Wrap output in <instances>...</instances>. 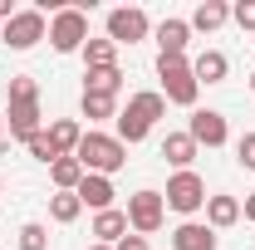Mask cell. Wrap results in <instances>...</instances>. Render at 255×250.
I'll return each mask as SVG.
<instances>
[{
	"label": "cell",
	"mask_w": 255,
	"mask_h": 250,
	"mask_svg": "<svg viewBox=\"0 0 255 250\" xmlns=\"http://www.w3.org/2000/svg\"><path fill=\"white\" fill-rule=\"evenodd\" d=\"M0 191H5V177H0Z\"/></svg>",
	"instance_id": "obj_36"
},
{
	"label": "cell",
	"mask_w": 255,
	"mask_h": 250,
	"mask_svg": "<svg viewBox=\"0 0 255 250\" xmlns=\"http://www.w3.org/2000/svg\"><path fill=\"white\" fill-rule=\"evenodd\" d=\"M84 206H94V216L98 211H113V177H94V172H84V182H79V191H74Z\"/></svg>",
	"instance_id": "obj_11"
},
{
	"label": "cell",
	"mask_w": 255,
	"mask_h": 250,
	"mask_svg": "<svg viewBox=\"0 0 255 250\" xmlns=\"http://www.w3.org/2000/svg\"><path fill=\"white\" fill-rule=\"evenodd\" d=\"M187 132H191V142H196V147H226V137H231L226 113H216V108H196V113H191V123H187Z\"/></svg>",
	"instance_id": "obj_9"
},
{
	"label": "cell",
	"mask_w": 255,
	"mask_h": 250,
	"mask_svg": "<svg viewBox=\"0 0 255 250\" xmlns=\"http://www.w3.org/2000/svg\"><path fill=\"white\" fill-rule=\"evenodd\" d=\"M0 137H5V113H0Z\"/></svg>",
	"instance_id": "obj_34"
},
{
	"label": "cell",
	"mask_w": 255,
	"mask_h": 250,
	"mask_svg": "<svg viewBox=\"0 0 255 250\" xmlns=\"http://www.w3.org/2000/svg\"><path fill=\"white\" fill-rule=\"evenodd\" d=\"M84 94H123V69H84Z\"/></svg>",
	"instance_id": "obj_20"
},
{
	"label": "cell",
	"mask_w": 255,
	"mask_h": 250,
	"mask_svg": "<svg viewBox=\"0 0 255 250\" xmlns=\"http://www.w3.org/2000/svg\"><path fill=\"white\" fill-rule=\"evenodd\" d=\"M49 182H54V191H79V182H84L79 157H59V162L49 167Z\"/></svg>",
	"instance_id": "obj_22"
},
{
	"label": "cell",
	"mask_w": 255,
	"mask_h": 250,
	"mask_svg": "<svg viewBox=\"0 0 255 250\" xmlns=\"http://www.w3.org/2000/svg\"><path fill=\"white\" fill-rule=\"evenodd\" d=\"M49 44H54L59 54H79V49L89 44V15L74 10V5L54 10V20H49Z\"/></svg>",
	"instance_id": "obj_4"
},
{
	"label": "cell",
	"mask_w": 255,
	"mask_h": 250,
	"mask_svg": "<svg viewBox=\"0 0 255 250\" xmlns=\"http://www.w3.org/2000/svg\"><path fill=\"white\" fill-rule=\"evenodd\" d=\"M84 118L89 123H103V118H118V98H108V94H84Z\"/></svg>",
	"instance_id": "obj_24"
},
{
	"label": "cell",
	"mask_w": 255,
	"mask_h": 250,
	"mask_svg": "<svg viewBox=\"0 0 255 250\" xmlns=\"http://www.w3.org/2000/svg\"><path fill=\"white\" fill-rule=\"evenodd\" d=\"M152 34V20H147V10H137V5H118V10H108V39L123 49V44H142Z\"/></svg>",
	"instance_id": "obj_7"
},
{
	"label": "cell",
	"mask_w": 255,
	"mask_h": 250,
	"mask_svg": "<svg viewBox=\"0 0 255 250\" xmlns=\"http://www.w3.org/2000/svg\"><path fill=\"white\" fill-rule=\"evenodd\" d=\"M89 236H94L98 246H118V241L128 236V211H118V206H113V211H98Z\"/></svg>",
	"instance_id": "obj_15"
},
{
	"label": "cell",
	"mask_w": 255,
	"mask_h": 250,
	"mask_svg": "<svg viewBox=\"0 0 255 250\" xmlns=\"http://www.w3.org/2000/svg\"><path fill=\"white\" fill-rule=\"evenodd\" d=\"M196 152H201V147L191 142V132H167V137H162V157H167L177 172H191Z\"/></svg>",
	"instance_id": "obj_13"
},
{
	"label": "cell",
	"mask_w": 255,
	"mask_h": 250,
	"mask_svg": "<svg viewBox=\"0 0 255 250\" xmlns=\"http://www.w3.org/2000/svg\"><path fill=\"white\" fill-rule=\"evenodd\" d=\"M5 127H10V137L30 142L34 132H39V103H10V113H5Z\"/></svg>",
	"instance_id": "obj_12"
},
{
	"label": "cell",
	"mask_w": 255,
	"mask_h": 250,
	"mask_svg": "<svg viewBox=\"0 0 255 250\" xmlns=\"http://www.w3.org/2000/svg\"><path fill=\"white\" fill-rule=\"evenodd\" d=\"M162 201L172 206V211H182V216H196L201 206H206V182L196 177V172H172V182L162 191Z\"/></svg>",
	"instance_id": "obj_8"
},
{
	"label": "cell",
	"mask_w": 255,
	"mask_h": 250,
	"mask_svg": "<svg viewBox=\"0 0 255 250\" xmlns=\"http://www.w3.org/2000/svg\"><path fill=\"white\" fill-rule=\"evenodd\" d=\"M216 246H221V236L206 221H182L172 231V250H216Z\"/></svg>",
	"instance_id": "obj_10"
},
{
	"label": "cell",
	"mask_w": 255,
	"mask_h": 250,
	"mask_svg": "<svg viewBox=\"0 0 255 250\" xmlns=\"http://www.w3.org/2000/svg\"><path fill=\"white\" fill-rule=\"evenodd\" d=\"M191 74H196V84H226L231 59H226L221 49H201V54H196V64H191Z\"/></svg>",
	"instance_id": "obj_16"
},
{
	"label": "cell",
	"mask_w": 255,
	"mask_h": 250,
	"mask_svg": "<svg viewBox=\"0 0 255 250\" xmlns=\"http://www.w3.org/2000/svg\"><path fill=\"white\" fill-rule=\"evenodd\" d=\"M49 34V20H44V10H15L10 20H5V30H0V44H10V49H34L39 39Z\"/></svg>",
	"instance_id": "obj_5"
},
{
	"label": "cell",
	"mask_w": 255,
	"mask_h": 250,
	"mask_svg": "<svg viewBox=\"0 0 255 250\" xmlns=\"http://www.w3.org/2000/svg\"><path fill=\"white\" fill-rule=\"evenodd\" d=\"M236 162H241L246 172H255V132H246V137L236 142Z\"/></svg>",
	"instance_id": "obj_29"
},
{
	"label": "cell",
	"mask_w": 255,
	"mask_h": 250,
	"mask_svg": "<svg viewBox=\"0 0 255 250\" xmlns=\"http://www.w3.org/2000/svg\"><path fill=\"white\" fill-rule=\"evenodd\" d=\"M187 39H191V25L177 20V15H167V20L157 25V54H182Z\"/></svg>",
	"instance_id": "obj_17"
},
{
	"label": "cell",
	"mask_w": 255,
	"mask_h": 250,
	"mask_svg": "<svg viewBox=\"0 0 255 250\" xmlns=\"http://www.w3.org/2000/svg\"><path fill=\"white\" fill-rule=\"evenodd\" d=\"M241 216H246V221H255V191L246 196V201H241Z\"/></svg>",
	"instance_id": "obj_31"
},
{
	"label": "cell",
	"mask_w": 255,
	"mask_h": 250,
	"mask_svg": "<svg viewBox=\"0 0 255 250\" xmlns=\"http://www.w3.org/2000/svg\"><path fill=\"white\" fill-rule=\"evenodd\" d=\"M89 250H113V246H98V241H94V246H89Z\"/></svg>",
	"instance_id": "obj_33"
},
{
	"label": "cell",
	"mask_w": 255,
	"mask_h": 250,
	"mask_svg": "<svg viewBox=\"0 0 255 250\" xmlns=\"http://www.w3.org/2000/svg\"><path fill=\"white\" fill-rule=\"evenodd\" d=\"M231 20H236L241 30L255 34V0H236V5H231Z\"/></svg>",
	"instance_id": "obj_28"
},
{
	"label": "cell",
	"mask_w": 255,
	"mask_h": 250,
	"mask_svg": "<svg viewBox=\"0 0 255 250\" xmlns=\"http://www.w3.org/2000/svg\"><path fill=\"white\" fill-rule=\"evenodd\" d=\"M10 15H15V5H10V0H0V20H10Z\"/></svg>",
	"instance_id": "obj_32"
},
{
	"label": "cell",
	"mask_w": 255,
	"mask_h": 250,
	"mask_svg": "<svg viewBox=\"0 0 255 250\" xmlns=\"http://www.w3.org/2000/svg\"><path fill=\"white\" fill-rule=\"evenodd\" d=\"M157 79H162L157 94L167 98V103H177V108H196L201 84H196V74H191L187 54H157Z\"/></svg>",
	"instance_id": "obj_3"
},
{
	"label": "cell",
	"mask_w": 255,
	"mask_h": 250,
	"mask_svg": "<svg viewBox=\"0 0 255 250\" xmlns=\"http://www.w3.org/2000/svg\"><path fill=\"white\" fill-rule=\"evenodd\" d=\"M84 69H118V44L103 34V39H89L84 44Z\"/></svg>",
	"instance_id": "obj_21"
},
{
	"label": "cell",
	"mask_w": 255,
	"mask_h": 250,
	"mask_svg": "<svg viewBox=\"0 0 255 250\" xmlns=\"http://www.w3.org/2000/svg\"><path fill=\"white\" fill-rule=\"evenodd\" d=\"M79 167L84 172H94V177H113V172H123L128 167V147L113 137V132H98V127H84V137H79Z\"/></svg>",
	"instance_id": "obj_1"
},
{
	"label": "cell",
	"mask_w": 255,
	"mask_h": 250,
	"mask_svg": "<svg viewBox=\"0 0 255 250\" xmlns=\"http://www.w3.org/2000/svg\"><path fill=\"white\" fill-rule=\"evenodd\" d=\"M157 118H167V98H162L157 89L132 94V98H128V108L118 113V132H113V137H118L123 147H132V142H142V137L152 132V123H157Z\"/></svg>",
	"instance_id": "obj_2"
},
{
	"label": "cell",
	"mask_w": 255,
	"mask_h": 250,
	"mask_svg": "<svg viewBox=\"0 0 255 250\" xmlns=\"http://www.w3.org/2000/svg\"><path fill=\"white\" fill-rule=\"evenodd\" d=\"M236 221H241V201H236V196H226V191L206 196V226H211V231H231Z\"/></svg>",
	"instance_id": "obj_14"
},
{
	"label": "cell",
	"mask_w": 255,
	"mask_h": 250,
	"mask_svg": "<svg viewBox=\"0 0 255 250\" xmlns=\"http://www.w3.org/2000/svg\"><path fill=\"white\" fill-rule=\"evenodd\" d=\"M20 250H49V231L39 221H25L20 226Z\"/></svg>",
	"instance_id": "obj_27"
},
{
	"label": "cell",
	"mask_w": 255,
	"mask_h": 250,
	"mask_svg": "<svg viewBox=\"0 0 255 250\" xmlns=\"http://www.w3.org/2000/svg\"><path fill=\"white\" fill-rule=\"evenodd\" d=\"M79 216H84V201H79L74 191H54V196H49V221H59V226H74Z\"/></svg>",
	"instance_id": "obj_23"
},
{
	"label": "cell",
	"mask_w": 255,
	"mask_h": 250,
	"mask_svg": "<svg viewBox=\"0 0 255 250\" xmlns=\"http://www.w3.org/2000/svg\"><path fill=\"white\" fill-rule=\"evenodd\" d=\"M162 221H167L162 191H132L128 196V231L132 236H152V231H162Z\"/></svg>",
	"instance_id": "obj_6"
},
{
	"label": "cell",
	"mask_w": 255,
	"mask_h": 250,
	"mask_svg": "<svg viewBox=\"0 0 255 250\" xmlns=\"http://www.w3.org/2000/svg\"><path fill=\"white\" fill-rule=\"evenodd\" d=\"M251 94H255V74H251Z\"/></svg>",
	"instance_id": "obj_35"
},
{
	"label": "cell",
	"mask_w": 255,
	"mask_h": 250,
	"mask_svg": "<svg viewBox=\"0 0 255 250\" xmlns=\"http://www.w3.org/2000/svg\"><path fill=\"white\" fill-rule=\"evenodd\" d=\"M5 98H10V103H39V84H34L30 74H15L10 89H5Z\"/></svg>",
	"instance_id": "obj_25"
},
{
	"label": "cell",
	"mask_w": 255,
	"mask_h": 250,
	"mask_svg": "<svg viewBox=\"0 0 255 250\" xmlns=\"http://www.w3.org/2000/svg\"><path fill=\"white\" fill-rule=\"evenodd\" d=\"M44 132H49V142H54V152H59V157H74V152H79V137H84V127L74 123V118H54Z\"/></svg>",
	"instance_id": "obj_18"
},
{
	"label": "cell",
	"mask_w": 255,
	"mask_h": 250,
	"mask_svg": "<svg viewBox=\"0 0 255 250\" xmlns=\"http://www.w3.org/2000/svg\"><path fill=\"white\" fill-rule=\"evenodd\" d=\"M226 20H231V5H221V0H201V5L191 10L187 25H191V30H206V34H211V30H221Z\"/></svg>",
	"instance_id": "obj_19"
},
{
	"label": "cell",
	"mask_w": 255,
	"mask_h": 250,
	"mask_svg": "<svg viewBox=\"0 0 255 250\" xmlns=\"http://www.w3.org/2000/svg\"><path fill=\"white\" fill-rule=\"evenodd\" d=\"M113 250H147V236H132V231H128V236H123Z\"/></svg>",
	"instance_id": "obj_30"
},
{
	"label": "cell",
	"mask_w": 255,
	"mask_h": 250,
	"mask_svg": "<svg viewBox=\"0 0 255 250\" xmlns=\"http://www.w3.org/2000/svg\"><path fill=\"white\" fill-rule=\"evenodd\" d=\"M25 147H30V157H34V162H44V167H54V162H59V152H54V142H49V132H44V127L34 132Z\"/></svg>",
	"instance_id": "obj_26"
}]
</instances>
